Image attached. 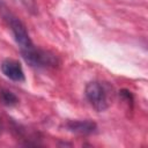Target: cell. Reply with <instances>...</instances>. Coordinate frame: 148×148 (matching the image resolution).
Segmentation results:
<instances>
[{"label":"cell","mask_w":148,"mask_h":148,"mask_svg":"<svg viewBox=\"0 0 148 148\" xmlns=\"http://www.w3.org/2000/svg\"><path fill=\"white\" fill-rule=\"evenodd\" d=\"M112 88L101 81H91L86 86L84 95L91 106L98 112L105 111L110 106Z\"/></svg>","instance_id":"1"},{"label":"cell","mask_w":148,"mask_h":148,"mask_svg":"<svg viewBox=\"0 0 148 148\" xmlns=\"http://www.w3.org/2000/svg\"><path fill=\"white\" fill-rule=\"evenodd\" d=\"M0 13L5 17V20L7 21L8 25L10 27V30L14 35L15 42L20 46V50L21 51H28V50L34 49L35 45H34L29 34H28L25 25L13 13H10L9 9L3 3H0Z\"/></svg>","instance_id":"2"},{"label":"cell","mask_w":148,"mask_h":148,"mask_svg":"<svg viewBox=\"0 0 148 148\" xmlns=\"http://www.w3.org/2000/svg\"><path fill=\"white\" fill-rule=\"evenodd\" d=\"M21 53L23 59L30 66L36 68H46L49 66H54L56 64V58L52 54L36 47L28 51H21Z\"/></svg>","instance_id":"3"},{"label":"cell","mask_w":148,"mask_h":148,"mask_svg":"<svg viewBox=\"0 0 148 148\" xmlns=\"http://www.w3.org/2000/svg\"><path fill=\"white\" fill-rule=\"evenodd\" d=\"M2 74L12 81L23 82L25 80V75L21 64L14 59H5L0 65Z\"/></svg>","instance_id":"4"},{"label":"cell","mask_w":148,"mask_h":148,"mask_svg":"<svg viewBox=\"0 0 148 148\" xmlns=\"http://www.w3.org/2000/svg\"><path fill=\"white\" fill-rule=\"evenodd\" d=\"M65 126L68 132L80 135H89L97 130V125L91 120H69Z\"/></svg>","instance_id":"5"},{"label":"cell","mask_w":148,"mask_h":148,"mask_svg":"<svg viewBox=\"0 0 148 148\" xmlns=\"http://www.w3.org/2000/svg\"><path fill=\"white\" fill-rule=\"evenodd\" d=\"M0 101L6 106H14L18 103L17 96L10 90H6V89H2L0 91Z\"/></svg>","instance_id":"6"}]
</instances>
